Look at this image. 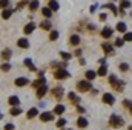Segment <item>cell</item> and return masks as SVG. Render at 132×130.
I'll return each mask as SVG.
<instances>
[{"label": "cell", "mask_w": 132, "mask_h": 130, "mask_svg": "<svg viewBox=\"0 0 132 130\" xmlns=\"http://www.w3.org/2000/svg\"><path fill=\"white\" fill-rule=\"evenodd\" d=\"M120 6H121V9H129L131 8V2L129 0H121Z\"/></svg>", "instance_id": "37"}, {"label": "cell", "mask_w": 132, "mask_h": 130, "mask_svg": "<svg viewBox=\"0 0 132 130\" xmlns=\"http://www.w3.org/2000/svg\"><path fill=\"white\" fill-rule=\"evenodd\" d=\"M65 110H66V107L63 106V104H57V106L54 107V112H52V113L60 116V115H63V113H65Z\"/></svg>", "instance_id": "17"}, {"label": "cell", "mask_w": 132, "mask_h": 130, "mask_svg": "<svg viewBox=\"0 0 132 130\" xmlns=\"http://www.w3.org/2000/svg\"><path fill=\"white\" fill-rule=\"evenodd\" d=\"M37 115H38V109H37V107H31V109L26 112V118H28V119H32Z\"/></svg>", "instance_id": "16"}, {"label": "cell", "mask_w": 132, "mask_h": 130, "mask_svg": "<svg viewBox=\"0 0 132 130\" xmlns=\"http://www.w3.org/2000/svg\"><path fill=\"white\" fill-rule=\"evenodd\" d=\"M109 126L112 127V129H120V127H123L125 126V119L121 118V116H118V115H111V118H109Z\"/></svg>", "instance_id": "1"}, {"label": "cell", "mask_w": 132, "mask_h": 130, "mask_svg": "<svg viewBox=\"0 0 132 130\" xmlns=\"http://www.w3.org/2000/svg\"><path fill=\"white\" fill-rule=\"evenodd\" d=\"M75 110H77L78 113H86V109H85V107H81L80 104H78V106H75Z\"/></svg>", "instance_id": "45"}, {"label": "cell", "mask_w": 132, "mask_h": 130, "mask_svg": "<svg viewBox=\"0 0 132 130\" xmlns=\"http://www.w3.org/2000/svg\"><path fill=\"white\" fill-rule=\"evenodd\" d=\"M125 84H126L125 81L118 80V81H117V84H115V86H112V87H114V89H115L117 92H123V89H125Z\"/></svg>", "instance_id": "28"}, {"label": "cell", "mask_w": 132, "mask_h": 130, "mask_svg": "<svg viewBox=\"0 0 132 130\" xmlns=\"http://www.w3.org/2000/svg\"><path fill=\"white\" fill-rule=\"evenodd\" d=\"M26 5H29V0H22V2H19V3H17L15 9H22V8H25Z\"/></svg>", "instance_id": "36"}, {"label": "cell", "mask_w": 132, "mask_h": 130, "mask_svg": "<svg viewBox=\"0 0 132 130\" xmlns=\"http://www.w3.org/2000/svg\"><path fill=\"white\" fill-rule=\"evenodd\" d=\"M101 49L104 51L106 55H114V54H115V51H114V44H111V43H103V44H101Z\"/></svg>", "instance_id": "8"}, {"label": "cell", "mask_w": 132, "mask_h": 130, "mask_svg": "<svg viewBox=\"0 0 132 130\" xmlns=\"http://www.w3.org/2000/svg\"><path fill=\"white\" fill-rule=\"evenodd\" d=\"M115 29H117L118 32H121V34L128 32V26H126V23H125V22H118V23H117V26H115Z\"/></svg>", "instance_id": "18"}, {"label": "cell", "mask_w": 132, "mask_h": 130, "mask_svg": "<svg viewBox=\"0 0 132 130\" xmlns=\"http://www.w3.org/2000/svg\"><path fill=\"white\" fill-rule=\"evenodd\" d=\"M106 18H108V15H106L104 12H103V14H100V20H101V22H104Z\"/></svg>", "instance_id": "48"}, {"label": "cell", "mask_w": 132, "mask_h": 130, "mask_svg": "<svg viewBox=\"0 0 132 130\" xmlns=\"http://www.w3.org/2000/svg\"><path fill=\"white\" fill-rule=\"evenodd\" d=\"M34 29H35V25H34V23H28V25L23 28V32H25V35H29V34L34 32Z\"/></svg>", "instance_id": "24"}, {"label": "cell", "mask_w": 132, "mask_h": 130, "mask_svg": "<svg viewBox=\"0 0 132 130\" xmlns=\"http://www.w3.org/2000/svg\"><path fill=\"white\" fill-rule=\"evenodd\" d=\"M31 84H32L34 89H38V87H42V86H45V84H46V78H45V77L37 78L35 81H32V83H31Z\"/></svg>", "instance_id": "14"}, {"label": "cell", "mask_w": 132, "mask_h": 130, "mask_svg": "<svg viewBox=\"0 0 132 130\" xmlns=\"http://www.w3.org/2000/svg\"><path fill=\"white\" fill-rule=\"evenodd\" d=\"M101 101H103L104 104H108V106H114V104H115V97H114L112 94L106 92V94H103V97H101Z\"/></svg>", "instance_id": "6"}, {"label": "cell", "mask_w": 132, "mask_h": 130, "mask_svg": "<svg viewBox=\"0 0 132 130\" xmlns=\"http://www.w3.org/2000/svg\"><path fill=\"white\" fill-rule=\"evenodd\" d=\"M98 63H100V66H101V64H106V58H100Z\"/></svg>", "instance_id": "49"}, {"label": "cell", "mask_w": 132, "mask_h": 130, "mask_svg": "<svg viewBox=\"0 0 132 130\" xmlns=\"http://www.w3.org/2000/svg\"><path fill=\"white\" fill-rule=\"evenodd\" d=\"M60 57H62L63 61H69V60L72 58V54H69V52H65V51H63V52H60Z\"/></svg>", "instance_id": "33"}, {"label": "cell", "mask_w": 132, "mask_h": 130, "mask_svg": "<svg viewBox=\"0 0 132 130\" xmlns=\"http://www.w3.org/2000/svg\"><path fill=\"white\" fill-rule=\"evenodd\" d=\"M75 87H77L78 92H89V90L92 89V84H91V81H88V80H80V81H77Z\"/></svg>", "instance_id": "2"}, {"label": "cell", "mask_w": 132, "mask_h": 130, "mask_svg": "<svg viewBox=\"0 0 132 130\" xmlns=\"http://www.w3.org/2000/svg\"><path fill=\"white\" fill-rule=\"evenodd\" d=\"M38 6H40V2H38V0H31V2H29V5H28V8H29V11H31V12L37 11V9H38Z\"/></svg>", "instance_id": "23"}, {"label": "cell", "mask_w": 132, "mask_h": 130, "mask_svg": "<svg viewBox=\"0 0 132 130\" xmlns=\"http://www.w3.org/2000/svg\"><path fill=\"white\" fill-rule=\"evenodd\" d=\"M100 34H101V37H103V38H106V40H108V38H111V37H112L114 29L106 26V28H103V29H101V32H100Z\"/></svg>", "instance_id": "13"}, {"label": "cell", "mask_w": 132, "mask_h": 130, "mask_svg": "<svg viewBox=\"0 0 132 130\" xmlns=\"http://www.w3.org/2000/svg\"><path fill=\"white\" fill-rule=\"evenodd\" d=\"M23 64L26 66V67H28L29 70H32V72H35V70H37V67L34 66V63H32V60H31V58H25V61H23Z\"/></svg>", "instance_id": "25"}, {"label": "cell", "mask_w": 132, "mask_h": 130, "mask_svg": "<svg viewBox=\"0 0 132 130\" xmlns=\"http://www.w3.org/2000/svg\"><path fill=\"white\" fill-rule=\"evenodd\" d=\"M131 17H132V12H131Z\"/></svg>", "instance_id": "55"}, {"label": "cell", "mask_w": 132, "mask_h": 130, "mask_svg": "<svg viewBox=\"0 0 132 130\" xmlns=\"http://www.w3.org/2000/svg\"><path fill=\"white\" fill-rule=\"evenodd\" d=\"M0 70H2V72H9V70H11V64H9V63H2V64H0Z\"/></svg>", "instance_id": "35"}, {"label": "cell", "mask_w": 132, "mask_h": 130, "mask_svg": "<svg viewBox=\"0 0 132 130\" xmlns=\"http://www.w3.org/2000/svg\"><path fill=\"white\" fill-rule=\"evenodd\" d=\"M52 12H55L57 9H59V3H57V0H49V6H48Z\"/></svg>", "instance_id": "29"}, {"label": "cell", "mask_w": 132, "mask_h": 130, "mask_svg": "<svg viewBox=\"0 0 132 130\" xmlns=\"http://www.w3.org/2000/svg\"><path fill=\"white\" fill-rule=\"evenodd\" d=\"M57 38H59V31H51L49 32V40L51 41H55Z\"/></svg>", "instance_id": "38"}, {"label": "cell", "mask_w": 132, "mask_h": 130, "mask_svg": "<svg viewBox=\"0 0 132 130\" xmlns=\"http://www.w3.org/2000/svg\"><path fill=\"white\" fill-rule=\"evenodd\" d=\"M123 40H125V41H132V32H125Z\"/></svg>", "instance_id": "44"}, {"label": "cell", "mask_w": 132, "mask_h": 130, "mask_svg": "<svg viewBox=\"0 0 132 130\" xmlns=\"http://www.w3.org/2000/svg\"><path fill=\"white\" fill-rule=\"evenodd\" d=\"M11 15H12V11H11V9H8V8H6V9H3V11H2V18H3V20H8Z\"/></svg>", "instance_id": "30"}, {"label": "cell", "mask_w": 132, "mask_h": 130, "mask_svg": "<svg viewBox=\"0 0 132 130\" xmlns=\"http://www.w3.org/2000/svg\"><path fill=\"white\" fill-rule=\"evenodd\" d=\"M2 118H3V115H2V113H0V119H2Z\"/></svg>", "instance_id": "53"}, {"label": "cell", "mask_w": 132, "mask_h": 130, "mask_svg": "<svg viewBox=\"0 0 132 130\" xmlns=\"http://www.w3.org/2000/svg\"><path fill=\"white\" fill-rule=\"evenodd\" d=\"M62 130H72V129H65V127H63V129H62Z\"/></svg>", "instance_id": "52"}, {"label": "cell", "mask_w": 132, "mask_h": 130, "mask_svg": "<svg viewBox=\"0 0 132 130\" xmlns=\"http://www.w3.org/2000/svg\"><path fill=\"white\" fill-rule=\"evenodd\" d=\"M81 54H83V51H81V49H80V48H78V49H75V51H74V55H75V57H81Z\"/></svg>", "instance_id": "47"}, {"label": "cell", "mask_w": 132, "mask_h": 130, "mask_svg": "<svg viewBox=\"0 0 132 130\" xmlns=\"http://www.w3.org/2000/svg\"><path fill=\"white\" fill-rule=\"evenodd\" d=\"M78 61H80V64H81V66H85V64H86V60H85V58H80Z\"/></svg>", "instance_id": "50"}, {"label": "cell", "mask_w": 132, "mask_h": 130, "mask_svg": "<svg viewBox=\"0 0 132 130\" xmlns=\"http://www.w3.org/2000/svg\"><path fill=\"white\" fill-rule=\"evenodd\" d=\"M0 57H2V60H3L5 63H9V60H11V57H12V51H11V49H3L2 54H0Z\"/></svg>", "instance_id": "10"}, {"label": "cell", "mask_w": 132, "mask_h": 130, "mask_svg": "<svg viewBox=\"0 0 132 130\" xmlns=\"http://www.w3.org/2000/svg\"><path fill=\"white\" fill-rule=\"evenodd\" d=\"M85 77H86V80H88V81H92V80L97 77V72H95V70H92V69H89V70H86V72H85Z\"/></svg>", "instance_id": "21"}, {"label": "cell", "mask_w": 132, "mask_h": 130, "mask_svg": "<svg viewBox=\"0 0 132 130\" xmlns=\"http://www.w3.org/2000/svg\"><path fill=\"white\" fill-rule=\"evenodd\" d=\"M9 6V0H0V8L2 9H6Z\"/></svg>", "instance_id": "43"}, {"label": "cell", "mask_w": 132, "mask_h": 130, "mask_svg": "<svg viewBox=\"0 0 132 130\" xmlns=\"http://www.w3.org/2000/svg\"><path fill=\"white\" fill-rule=\"evenodd\" d=\"M129 112H131V115H132V109H131V110H129Z\"/></svg>", "instance_id": "54"}, {"label": "cell", "mask_w": 132, "mask_h": 130, "mask_svg": "<svg viewBox=\"0 0 132 130\" xmlns=\"http://www.w3.org/2000/svg\"><path fill=\"white\" fill-rule=\"evenodd\" d=\"M51 97L54 98V99H57V101H62L63 97H65V90H63V87H62V86H55V87H52V90H51Z\"/></svg>", "instance_id": "3"}, {"label": "cell", "mask_w": 132, "mask_h": 130, "mask_svg": "<svg viewBox=\"0 0 132 130\" xmlns=\"http://www.w3.org/2000/svg\"><path fill=\"white\" fill-rule=\"evenodd\" d=\"M5 130H14L15 127H14V124H11V123H8V124H5V127H3Z\"/></svg>", "instance_id": "46"}, {"label": "cell", "mask_w": 132, "mask_h": 130, "mask_svg": "<svg viewBox=\"0 0 132 130\" xmlns=\"http://www.w3.org/2000/svg\"><path fill=\"white\" fill-rule=\"evenodd\" d=\"M68 99H69L74 106H78V104H80V98L77 97L75 92H69V94H68Z\"/></svg>", "instance_id": "12"}, {"label": "cell", "mask_w": 132, "mask_h": 130, "mask_svg": "<svg viewBox=\"0 0 132 130\" xmlns=\"http://www.w3.org/2000/svg\"><path fill=\"white\" fill-rule=\"evenodd\" d=\"M40 28L45 29V31H52V23H51L49 20H43V22L40 23Z\"/></svg>", "instance_id": "20"}, {"label": "cell", "mask_w": 132, "mask_h": 130, "mask_svg": "<svg viewBox=\"0 0 132 130\" xmlns=\"http://www.w3.org/2000/svg\"><path fill=\"white\" fill-rule=\"evenodd\" d=\"M28 84H29V78H26V77H19L14 80V86H17V87H25Z\"/></svg>", "instance_id": "7"}, {"label": "cell", "mask_w": 132, "mask_h": 130, "mask_svg": "<svg viewBox=\"0 0 132 130\" xmlns=\"http://www.w3.org/2000/svg\"><path fill=\"white\" fill-rule=\"evenodd\" d=\"M66 123H68V121H66L65 118H59V119H57V123H55V126H57V127H60V129H63V127L66 126Z\"/></svg>", "instance_id": "34"}, {"label": "cell", "mask_w": 132, "mask_h": 130, "mask_svg": "<svg viewBox=\"0 0 132 130\" xmlns=\"http://www.w3.org/2000/svg\"><path fill=\"white\" fill-rule=\"evenodd\" d=\"M46 92H48V86L45 84V86H42V87L37 89V94H35V95H37V98H43L46 95Z\"/></svg>", "instance_id": "19"}, {"label": "cell", "mask_w": 132, "mask_h": 130, "mask_svg": "<svg viewBox=\"0 0 132 130\" xmlns=\"http://www.w3.org/2000/svg\"><path fill=\"white\" fill-rule=\"evenodd\" d=\"M42 15L46 17V20H49V18L52 17V11H51L49 8H42Z\"/></svg>", "instance_id": "27"}, {"label": "cell", "mask_w": 132, "mask_h": 130, "mask_svg": "<svg viewBox=\"0 0 132 130\" xmlns=\"http://www.w3.org/2000/svg\"><path fill=\"white\" fill-rule=\"evenodd\" d=\"M52 75H54V78H55V80H66V78H69V77H71V73H69L66 69H55Z\"/></svg>", "instance_id": "4"}, {"label": "cell", "mask_w": 132, "mask_h": 130, "mask_svg": "<svg viewBox=\"0 0 132 130\" xmlns=\"http://www.w3.org/2000/svg\"><path fill=\"white\" fill-rule=\"evenodd\" d=\"M9 113H11L12 116H19V115L22 113V109H20L19 106H17V107H12V109L9 110Z\"/></svg>", "instance_id": "32"}, {"label": "cell", "mask_w": 132, "mask_h": 130, "mask_svg": "<svg viewBox=\"0 0 132 130\" xmlns=\"http://www.w3.org/2000/svg\"><path fill=\"white\" fill-rule=\"evenodd\" d=\"M8 103H9V104H11L12 107H17V106L20 104V98L17 97V95H12V97H9Z\"/></svg>", "instance_id": "22"}, {"label": "cell", "mask_w": 132, "mask_h": 130, "mask_svg": "<svg viewBox=\"0 0 132 130\" xmlns=\"http://www.w3.org/2000/svg\"><path fill=\"white\" fill-rule=\"evenodd\" d=\"M118 69H120V72H128L129 70V64L128 63H120L118 64Z\"/></svg>", "instance_id": "39"}, {"label": "cell", "mask_w": 132, "mask_h": 130, "mask_svg": "<svg viewBox=\"0 0 132 130\" xmlns=\"http://www.w3.org/2000/svg\"><path fill=\"white\" fill-rule=\"evenodd\" d=\"M103 8H106V9H111V11L114 12V15H117V14H118V9H117V6H115V5H112V3H108V5H104Z\"/></svg>", "instance_id": "31"}, {"label": "cell", "mask_w": 132, "mask_h": 130, "mask_svg": "<svg viewBox=\"0 0 132 130\" xmlns=\"http://www.w3.org/2000/svg\"><path fill=\"white\" fill-rule=\"evenodd\" d=\"M97 75H98V77H106V75H108V66L106 64L100 66V69L97 70Z\"/></svg>", "instance_id": "26"}, {"label": "cell", "mask_w": 132, "mask_h": 130, "mask_svg": "<svg viewBox=\"0 0 132 130\" xmlns=\"http://www.w3.org/2000/svg\"><path fill=\"white\" fill-rule=\"evenodd\" d=\"M123 107H126L128 110H131L132 109V101L131 99H125V101H123Z\"/></svg>", "instance_id": "41"}, {"label": "cell", "mask_w": 132, "mask_h": 130, "mask_svg": "<svg viewBox=\"0 0 132 130\" xmlns=\"http://www.w3.org/2000/svg\"><path fill=\"white\" fill-rule=\"evenodd\" d=\"M123 43H125V40H123V38H120V37H117V38H115V46H117V48H121V46H123Z\"/></svg>", "instance_id": "42"}, {"label": "cell", "mask_w": 132, "mask_h": 130, "mask_svg": "<svg viewBox=\"0 0 132 130\" xmlns=\"http://www.w3.org/2000/svg\"><path fill=\"white\" fill-rule=\"evenodd\" d=\"M80 40H81V38H80L77 34H72V35L69 37V44H71V46H78V44H80Z\"/></svg>", "instance_id": "15"}, {"label": "cell", "mask_w": 132, "mask_h": 130, "mask_svg": "<svg viewBox=\"0 0 132 130\" xmlns=\"http://www.w3.org/2000/svg\"><path fill=\"white\" fill-rule=\"evenodd\" d=\"M75 124H77L78 129H86V127H88V119H86L85 116H78Z\"/></svg>", "instance_id": "11"}, {"label": "cell", "mask_w": 132, "mask_h": 130, "mask_svg": "<svg viewBox=\"0 0 132 130\" xmlns=\"http://www.w3.org/2000/svg\"><path fill=\"white\" fill-rule=\"evenodd\" d=\"M128 130H132V126H129V127H128Z\"/></svg>", "instance_id": "51"}, {"label": "cell", "mask_w": 132, "mask_h": 130, "mask_svg": "<svg viewBox=\"0 0 132 130\" xmlns=\"http://www.w3.org/2000/svg\"><path fill=\"white\" fill-rule=\"evenodd\" d=\"M17 46L20 49H29V40L26 37H22V38L17 40Z\"/></svg>", "instance_id": "9"}, {"label": "cell", "mask_w": 132, "mask_h": 130, "mask_svg": "<svg viewBox=\"0 0 132 130\" xmlns=\"http://www.w3.org/2000/svg\"><path fill=\"white\" fill-rule=\"evenodd\" d=\"M117 81H118V78H117L115 75H109V84H111V86H115Z\"/></svg>", "instance_id": "40"}, {"label": "cell", "mask_w": 132, "mask_h": 130, "mask_svg": "<svg viewBox=\"0 0 132 130\" xmlns=\"http://www.w3.org/2000/svg\"><path fill=\"white\" fill-rule=\"evenodd\" d=\"M54 113L52 112H42L40 115H38V118H40V121L42 123H51L52 119H54Z\"/></svg>", "instance_id": "5"}]
</instances>
